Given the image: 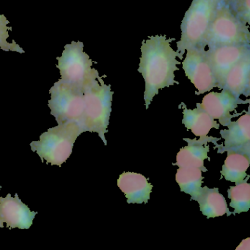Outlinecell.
<instances>
[{
	"label": "cell",
	"mask_w": 250,
	"mask_h": 250,
	"mask_svg": "<svg viewBox=\"0 0 250 250\" xmlns=\"http://www.w3.org/2000/svg\"><path fill=\"white\" fill-rule=\"evenodd\" d=\"M175 39H167L166 36H150L143 41L141 46V58L137 71L145 80L144 101L146 109H148L155 96L160 89L169 87L175 84L177 65L181 62L177 58V52L171 47Z\"/></svg>",
	"instance_id": "obj_1"
},
{
	"label": "cell",
	"mask_w": 250,
	"mask_h": 250,
	"mask_svg": "<svg viewBox=\"0 0 250 250\" xmlns=\"http://www.w3.org/2000/svg\"><path fill=\"white\" fill-rule=\"evenodd\" d=\"M84 43L71 42L65 46L61 57H57L61 78L60 80L72 87L84 92L99 83L97 70L93 68V62L84 52Z\"/></svg>",
	"instance_id": "obj_2"
},
{
	"label": "cell",
	"mask_w": 250,
	"mask_h": 250,
	"mask_svg": "<svg viewBox=\"0 0 250 250\" xmlns=\"http://www.w3.org/2000/svg\"><path fill=\"white\" fill-rule=\"evenodd\" d=\"M83 134L78 123L58 124L43 133L38 141L30 143V148L42 162L61 166L71 156L77 137Z\"/></svg>",
	"instance_id": "obj_3"
},
{
	"label": "cell",
	"mask_w": 250,
	"mask_h": 250,
	"mask_svg": "<svg viewBox=\"0 0 250 250\" xmlns=\"http://www.w3.org/2000/svg\"><path fill=\"white\" fill-rule=\"evenodd\" d=\"M222 0H193L181 25V39L177 42V58L183 59L186 51L202 47L209 26Z\"/></svg>",
	"instance_id": "obj_4"
},
{
	"label": "cell",
	"mask_w": 250,
	"mask_h": 250,
	"mask_svg": "<svg viewBox=\"0 0 250 250\" xmlns=\"http://www.w3.org/2000/svg\"><path fill=\"white\" fill-rule=\"evenodd\" d=\"M98 80L97 84L84 93V113L78 124L83 133H97L106 146L105 134L108 132L110 121L113 92L111 85L105 84L102 77Z\"/></svg>",
	"instance_id": "obj_5"
},
{
	"label": "cell",
	"mask_w": 250,
	"mask_h": 250,
	"mask_svg": "<svg viewBox=\"0 0 250 250\" xmlns=\"http://www.w3.org/2000/svg\"><path fill=\"white\" fill-rule=\"evenodd\" d=\"M226 45H250V33L248 27L222 2L209 26L202 47L208 46L210 49Z\"/></svg>",
	"instance_id": "obj_6"
},
{
	"label": "cell",
	"mask_w": 250,
	"mask_h": 250,
	"mask_svg": "<svg viewBox=\"0 0 250 250\" xmlns=\"http://www.w3.org/2000/svg\"><path fill=\"white\" fill-rule=\"evenodd\" d=\"M49 93L51 99L48 106L58 124L80 122L84 110L83 92L59 80L52 86Z\"/></svg>",
	"instance_id": "obj_7"
},
{
	"label": "cell",
	"mask_w": 250,
	"mask_h": 250,
	"mask_svg": "<svg viewBox=\"0 0 250 250\" xmlns=\"http://www.w3.org/2000/svg\"><path fill=\"white\" fill-rule=\"evenodd\" d=\"M182 67L185 75L198 91L196 94H203L217 87L216 77L204 48L187 50Z\"/></svg>",
	"instance_id": "obj_8"
},
{
	"label": "cell",
	"mask_w": 250,
	"mask_h": 250,
	"mask_svg": "<svg viewBox=\"0 0 250 250\" xmlns=\"http://www.w3.org/2000/svg\"><path fill=\"white\" fill-rule=\"evenodd\" d=\"M216 77L217 88L222 89L228 71L250 54V45H226L210 48L206 51Z\"/></svg>",
	"instance_id": "obj_9"
},
{
	"label": "cell",
	"mask_w": 250,
	"mask_h": 250,
	"mask_svg": "<svg viewBox=\"0 0 250 250\" xmlns=\"http://www.w3.org/2000/svg\"><path fill=\"white\" fill-rule=\"evenodd\" d=\"M250 100H242L235 97L230 92L222 89L221 93L211 92L203 97L201 103L197 104V107L207 112L213 119L219 120L223 126H227L232 118L231 112L238 108V105L249 103Z\"/></svg>",
	"instance_id": "obj_10"
},
{
	"label": "cell",
	"mask_w": 250,
	"mask_h": 250,
	"mask_svg": "<svg viewBox=\"0 0 250 250\" xmlns=\"http://www.w3.org/2000/svg\"><path fill=\"white\" fill-rule=\"evenodd\" d=\"M37 212L32 211L16 194L12 197L8 194L5 197H0V227L29 229L32 226Z\"/></svg>",
	"instance_id": "obj_11"
},
{
	"label": "cell",
	"mask_w": 250,
	"mask_h": 250,
	"mask_svg": "<svg viewBox=\"0 0 250 250\" xmlns=\"http://www.w3.org/2000/svg\"><path fill=\"white\" fill-rule=\"evenodd\" d=\"M228 129L221 130L220 134L225 140L224 146L216 143L218 153L227 151L240 152L250 156V114L247 112L238 120L231 121L227 125Z\"/></svg>",
	"instance_id": "obj_12"
},
{
	"label": "cell",
	"mask_w": 250,
	"mask_h": 250,
	"mask_svg": "<svg viewBox=\"0 0 250 250\" xmlns=\"http://www.w3.org/2000/svg\"><path fill=\"white\" fill-rule=\"evenodd\" d=\"M220 139L213 137H202L200 139L184 138L188 146L182 147L176 156V162L173 165L178 167H193L207 172L205 167L204 161L208 159V153L210 150L208 143L216 144Z\"/></svg>",
	"instance_id": "obj_13"
},
{
	"label": "cell",
	"mask_w": 250,
	"mask_h": 250,
	"mask_svg": "<svg viewBox=\"0 0 250 250\" xmlns=\"http://www.w3.org/2000/svg\"><path fill=\"white\" fill-rule=\"evenodd\" d=\"M118 186L129 204L147 203L153 187L142 174L131 172H123L120 175Z\"/></svg>",
	"instance_id": "obj_14"
},
{
	"label": "cell",
	"mask_w": 250,
	"mask_h": 250,
	"mask_svg": "<svg viewBox=\"0 0 250 250\" xmlns=\"http://www.w3.org/2000/svg\"><path fill=\"white\" fill-rule=\"evenodd\" d=\"M222 89L228 90L237 98L250 96V54L228 71Z\"/></svg>",
	"instance_id": "obj_15"
},
{
	"label": "cell",
	"mask_w": 250,
	"mask_h": 250,
	"mask_svg": "<svg viewBox=\"0 0 250 250\" xmlns=\"http://www.w3.org/2000/svg\"><path fill=\"white\" fill-rule=\"evenodd\" d=\"M179 107L183 109V124L197 137H206L212 128L219 129L220 127L215 119L200 108L188 109L184 103H181Z\"/></svg>",
	"instance_id": "obj_16"
},
{
	"label": "cell",
	"mask_w": 250,
	"mask_h": 250,
	"mask_svg": "<svg viewBox=\"0 0 250 250\" xmlns=\"http://www.w3.org/2000/svg\"><path fill=\"white\" fill-rule=\"evenodd\" d=\"M197 201L200 206V211L208 219L222 216L225 214L229 216L232 213L228 209L226 200L219 193V188L202 187L201 192Z\"/></svg>",
	"instance_id": "obj_17"
},
{
	"label": "cell",
	"mask_w": 250,
	"mask_h": 250,
	"mask_svg": "<svg viewBox=\"0 0 250 250\" xmlns=\"http://www.w3.org/2000/svg\"><path fill=\"white\" fill-rule=\"evenodd\" d=\"M228 156L222 165L221 175L226 181L238 184L247 177L250 166V156L235 151H227Z\"/></svg>",
	"instance_id": "obj_18"
},
{
	"label": "cell",
	"mask_w": 250,
	"mask_h": 250,
	"mask_svg": "<svg viewBox=\"0 0 250 250\" xmlns=\"http://www.w3.org/2000/svg\"><path fill=\"white\" fill-rule=\"evenodd\" d=\"M202 171L197 168L179 167L175 180L181 192L191 195V200L197 201L202 190L203 177Z\"/></svg>",
	"instance_id": "obj_19"
},
{
	"label": "cell",
	"mask_w": 250,
	"mask_h": 250,
	"mask_svg": "<svg viewBox=\"0 0 250 250\" xmlns=\"http://www.w3.org/2000/svg\"><path fill=\"white\" fill-rule=\"evenodd\" d=\"M250 175H247L244 181L229 187L228 191V198L230 199V207L233 208L232 214H239L247 212L250 208V184L247 182Z\"/></svg>",
	"instance_id": "obj_20"
},
{
	"label": "cell",
	"mask_w": 250,
	"mask_h": 250,
	"mask_svg": "<svg viewBox=\"0 0 250 250\" xmlns=\"http://www.w3.org/2000/svg\"><path fill=\"white\" fill-rule=\"evenodd\" d=\"M10 24L9 20L4 14H0V49L5 52H15L20 54L25 53V51L20 47L15 41L13 40V43H9L8 39L9 38V30H12V27H8Z\"/></svg>",
	"instance_id": "obj_21"
},
{
	"label": "cell",
	"mask_w": 250,
	"mask_h": 250,
	"mask_svg": "<svg viewBox=\"0 0 250 250\" xmlns=\"http://www.w3.org/2000/svg\"><path fill=\"white\" fill-rule=\"evenodd\" d=\"M227 5L241 22L246 25L250 24V0H229Z\"/></svg>",
	"instance_id": "obj_22"
},
{
	"label": "cell",
	"mask_w": 250,
	"mask_h": 250,
	"mask_svg": "<svg viewBox=\"0 0 250 250\" xmlns=\"http://www.w3.org/2000/svg\"><path fill=\"white\" fill-rule=\"evenodd\" d=\"M250 238H246L245 240H243L241 244H239L236 248V250H250Z\"/></svg>",
	"instance_id": "obj_23"
},
{
	"label": "cell",
	"mask_w": 250,
	"mask_h": 250,
	"mask_svg": "<svg viewBox=\"0 0 250 250\" xmlns=\"http://www.w3.org/2000/svg\"><path fill=\"white\" fill-rule=\"evenodd\" d=\"M224 2H225V4L228 3V2H229V0H222Z\"/></svg>",
	"instance_id": "obj_24"
}]
</instances>
